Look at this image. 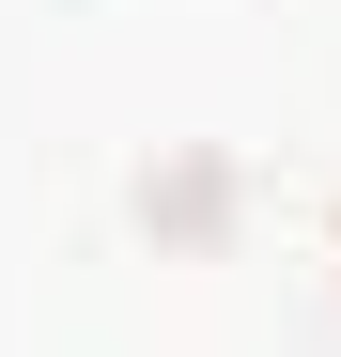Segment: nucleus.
<instances>
[{"mask_svg":"<svg viewBox=\"0 0 341 357\" xmlns=\"http://www.w3.org/2000/svg\"><path fill=\"white\" fill-rule=\"evenodd\" d=\"M233 218H248V171L217 140H187V155L140 171V233H155V249H233Z\"/></svg>","mask_w":341,"mask_h":357,"instance_id":"1","label":"nucleus"}]
</instances>
